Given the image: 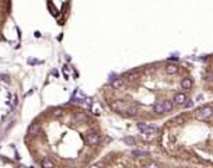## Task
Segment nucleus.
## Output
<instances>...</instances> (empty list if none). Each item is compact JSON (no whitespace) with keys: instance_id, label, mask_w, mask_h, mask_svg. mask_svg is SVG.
Returning a JSON list of instances; mask_svg holds the SVG:
<instances>
[{"instance_id":"obj_1","label":"nucleus","mask_w":213,"mask_h":168,"mask_svg":"<svg viewBox=\"0 0 213 168\" xmlns=\"http://www.w3.org/2000/svg\"><path fill=\"white\" fill-rule=\"evenodd\" d=\"M210 115H212V107H210V105H205V107H202L198 109L195 116H196V119H199V121H206V119L210 118Z\"/></svg>"},{"instance_id":"obj_2","label":"nucleus","mask_w":213,"mask_h":168,"mask_svg":"<svg viewBox=\"0 0 213 168\" xmlns=\"http://www.w3.org/2000/svg\"><path fill=\"white\" fill-rule=\"evenodd\" d=\"M137 129H139L143 135H152V133H154V132H157L159 129H157V126H154V125H150V123H143L140 122L137 123Z\"/></svg>"},{"instance_id":"obj_3","label":"nucleus","mask_w":213,"mask_h":168,"mask_svg":"<svg viewBox=\"0 0 213 168\" xmlns=\"http://www.w3.org/2000/svg\"><path fill=\"white\" fill-rule=\"evenodd\" d=\"M128 107H129V104L123 102V101H114V102L111 104V108H112L114 111H116V112H122V114L128 109Z\"/></svg>"},{"instance_id":"obj_4","label":"nucleus","mask_w":213,"mask_h":168,"mask_svg":"<svg viewBox=\"0 0 213 168\" xmlns=\"http://www.w3.org/2000/svg\"><path fill=\"white\" fill-rule=\"evenodd\" d=\"M172 101H174L175 105H184L185 101H188V99H187V95H185L184 93H177V94L174 95V99H172Z\"/></svg>"},{"instance_id":"obj_5","label":"nucleus","mask_w":213,"mask_h":168,"mask_svg":"<svg viewBox=\"0 0 213 168\" xmlns=\"http://www.w3.org/2000/svg\"><path fill=\"white\" fill-rule=\"evenodd\" d=\"M100 139H101V137H100L98 133L93 132V133H90V135L87 136V143L90 144V146H95V144H98Z\"/></svg>"},{"instance_id":"obj_6","label":"nucleus","mask_w":213,"mask_h":168,"mask_svg":"<svg viewBox=\"0 0 213 168\" xmlns=\"http://www.w3.org/2000/svg\"><path fill=\"white\" fill-rule=\"evenodd\" d=\"M136 112H137V108H136L135 105H129V107H128V109L123 112V114L128 115V116H133V115H136Z\"/></svg>"},{"instance_id":"obj_7","label":"nucleus","mask_w":213,"mask_h":168,"mask_svg":"<svg viewBox=\"0 0 213 168\" xmlns=\"http://www.w3.org/2000/svg\"><path fill=\"white\" fill-rule=\"evenodd\" d=\"M167 73L168 74H175V73H178V70H180V67L177 65H168L167 66Z\"/></svg>"},{"instance_id":"obj_8","label":"nucleus","mask_w":213,"mask_h":168,"mask_svg":"<svg viewBox=\"0 0 213 168\" xmlns=\"http://www.w3.org/2000/svg\"><path fill=\"white\" fill-rule=\"evenodd\" d=\"M161 104H163V112H170L172 109V107H174V104L171 101H164Z\"/></svg>"},{"instance_id":"obj_9","label":"nucleus","mask_w":213,"mask_h":168,"mask_svg":"<svg viewBox=\"0 0 213 168\" xmlns=\"http://www.w3.org/2000/svg\"><path fill=\"white\" fill-rule=\"evenodd\" d=\"M112 88H121L123 86V78H115L114 81L111 83Z\"/></svg>"},{"instance_id":"obj_10","label":"nucleus","mask_w":213,"mask_h":168,"mask_svg":"<svg viewBox=\"0 0 213 168\" xmlns=\"http://www.w3.org/2000/svg\"><path fill=\"white\" fill-rule=\"evenodd\" d=\"M181 86H182V88H184V90H189V88H191V86H192L191 78H184V80L181 81Z\"/></svg>"},{"instance_id":"obj_11","label":"nucleus","mask_w":213,"mask_h":168,"mask_svg":"<svg viewBox=\"0 0 213 168\" xmlns=\"http://www.w3.org/2000/svg\"><path fill=\"white\" fill-rule=\"evenodd\" d=\"M41 167L42 168H53V163L49 160V158H45V160H42Z\"/></svg>"},{"instance_id":"obj_12","label":"nucleus","mask_w":213,"mask_h":168,"mask_svg":"<svg viewBox=\"0 0 213 168\" xmlns=\"http://www.w3.org/2000/svg\"><path fill=\"white\" fill-rule=\"evenodd\" d=\"M28 132H29V135H37L38 132H39V126H38L37 123H34V125H31V126H29Z\"/></svg>"},{"instance_id":"obj_13","label":"nucleus","mask_w":213,"mask_h":168,"mask_svg":"<svg viewBox=\"0 0 213 168\" xmlns=\"http://www.w3.org/2000/svg\"><path fill=\"white\" fill-rule=\"evenodd\" d=\"M153 111L156 112V114H164V112H163V104H161V102L156 104V105L153 107Z\"/></svg>"},{"instance_id":"obj_14","label":"nucleus","mask_w":213,"mask_h":168,"mask_svg":"<svg viewBox=\"0 0 213 168\" xmlns=\"http://www.w3.org/2000/svg\"><path fill=\"white\" fill-rule=\"evenodd\" d=\"M123 143L129 144V146H133V144H135V139H133V137H125V139H123Z\"/></svg>"},{"instance_id":"obj_15","label":"nucleus","mask_w":213,"mask_h":168,"mask_svg":"<svg viewBox=\"0 0 213 168\" xmlns=\"http://www.w3.org/2000/svg\"><path fill=\"white\" fill-rule=\"evenodd\" d=\"M133 156H136V157H144V156H147V151H139V150H135V151H133Z\"/></svg>"},{"instance_id":"obj_16","label":"nucleus","mask_w":213,"mask_h":168,"mask_svg":"<svg viewBox=\"0 0 213 168\" xmlns=\"http://www.w3.org/2000/svg\"><path fill=\"white\" fill-rule=\"evenodd\" d=\"M53 115L59 118V116H62V115H63V111H62L60 108H56V109H53Z\"/></svg>"},{"instance_id":"obj_17","label":"nucleus","mask_w":213,"mask_h":168,"mask_svg":"<svg viewBox=\"0 0 213 168\" xmlns=\"http://www.w3.org/2000/svg\"><path fill=\"white\" fill-rule=\"evenodd\" d=\"M93 112H94L95 115H100V114H101V109H100L98 105H94V107H93Z\"/></svg>"},{"instance_id":"obj_18","label":"nucleus","mask_w":213,"mask_h":168,"mask_svg":"<svg viewBox=\"0 0 213 168\" xmlns=\"http://www.w3.org/2000/svg\"><path fill=\"white\" fill-rule=\"evenodd\" d=\"M144 168H159V165H157V164H153V163H152V164L146 165V167H144Z\"/></svg>"},{"instance_id":"obj_19","label":"nucleus","mask_w":213,"mask_h":168,"mask_svg":"<svg viewBox=\"0 0 213 168\" xmlns=\"http://www.w3.org/2000/svg\"><path fill=\"white\" fill-rule=\"evenodd\" d=\"M184 105H185V107H187V108H191V107H192V105H193V102H192V101H189V102H185Z\"/></svg>"},{"instance_id":"obj_20","label":"nucleus","mask_w":213,"mask_h":168,"mask_svg":"<svg viewBox=\"0 0 213 168\" xmlns=\"http://www.w3.org/2000/svg\"><path fill=\"white\" fill-rule=\"evenodd\" d=\"M90 168H101V167H98V165H93V167H90Z\"/></svg>"}]
</instances>
